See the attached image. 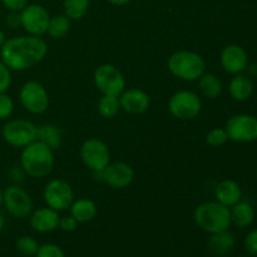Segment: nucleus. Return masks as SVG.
Here are the masks:
<instances>
[{
	"instance_id": "423d86ee",
	"label": "nucleus",
	"mask_w": 257,
	"mask_h": 257,
	"mask_svg": "<svg viewBox=\"0 0 257 257\" xmlns=\"http://www.w3.org/2000/svg\"><path fill=\"white\" fill-rule=\"evenodd\" d=\"M38 127L28 119H10L3 125L2 137L14 148H24L37 141Z\"/></svg>"
},
{
	"instance_id": "6ab92c4d",
	"label": "nucleus",
	"mask_w": 257,
	"mask_h": 257,
	"mask_svg": "<svg viewBox=\"0 0 257 257\" xmlns=\"http://www.w3.org/2000/svg\"><path fill=\"white\" fill-rule=\"evenodd\" d=\"M253 80L246 74H236L228 83V93L236 102H246L253 94Z\"/></svg>"
},
{
	"instance_id": "a878e982",
	"label": "nucleus",
	"mask_w": 257,
	"mask_h": 257,
	"mask_svg": "<svg viewBox=\"0 0 257 257\" xmlns=\"http://www.w3.org/2000/svg\"><path fill=\"white\" fill-rule=\"evenodd\" d=\"M97 109L98 113L103 118H107V119L114 118L120 110L119 97H114V95H102L99 98V100H98Z\"/></svg>"
},
{
	"instance_id": "f704fd0d",
	"label": "nucleus",
	"mask_w": 257,
	"mask_h": 257,
	"mask_svg": "<svg viewBox=\"0 0 257 257\" xmlns=\"http://www.w3.org/2000/svg\"><path fill=\"white\" fill-rule=\"evenodd\" d=\"M5 8L9 12H18L20 13L28 5V0H2Z\"/></svg>"
},
{
	"instance_id": "72a5a7b5",
	"label": "nucleus",
	"mask_w": 257,
	"mask_h": 257,
	"mask_svg": "<svg viewBox=\"0 0 257 257\" xmlns=\"http://www.w3.org/2000/svg\"><path fill=\"white\" fill-rule=\"evenodd\" d=\"M78 227V221L73 217L72 215L63 216L59 220V228L64 232H73L77 230Z\"/></svg>"
},
{
	"instance_id": "2f4dec72",
	"label": "nucleus",
	"mask_w": 257,
	"mask_h": 257,
	"mask_svg": "<svg viewBox=\"0 0 257 257\" xmlns=\"http://www.w3.org/2000/svg\"><path fill=\"white\" fill-rule=\"evenodd\" d=\"M12 84V70L0 60V93H5Z\"/></svg>"
},
{
	"instance_id": "f03ea898",
	"label": "nucleus",
	"mask_w": 257,
	"mask_h": 257,
	"mask_svg": "<svg viewBox=\"0 0 257 257\" xmlns=\"http://www.w3.org/2000/svg\"><path fill=\"white\" fill-rule=\"evenodd\" d=\"M20 166L30 177H45L54 167V151L40 141H34L23 148Z\"/></svg>"
},
{
	"instance_id": "ea45409f",
	"label": "nucleus",
	"mask_w": 257,
	"mask_h": 257,
	"mask_svg": "<svg viewBox=\"0 0 257 257\" xmlns=\"http://www.w3.org/2000/svg\"><path fill=\"white\" fill-rule=\"evenodd\" d=\"M4 226H5V220H4V216L0 213V232L4 230Z\"/></svg>"
},
{
	"instance_id": "1a4fd4ad",
	"label": "nucleus",
	"mask_w": 257,
	"mask_h": 257,
	"mask_svg": "<svg viewBox=\"0 0 257 257\" xmlns=\"http://www.w3.org/2000/svg\"><path fill=\"white\" fill-rule=\"evenodd\" d=\"M43 198L48 207L53 208L57 212H63L69 210L70 205L74 201V192L67 181L54 178L45 185L43 190Z\"/></svg>"
},
{
	"instance_id": "f257e3e1",
	"label": "nucleus",
	"mask_w": 257,
	"mask_h": 257,
	"mask_svg": "<svg viewBox=\"0 0 257 257\" xmlns=\"http://www.w3.org/2000/svg\"><path fill=\"white\" fill-rule=\"evenodd\" d=\"M48 54L44 39L34 35L13 37L0 48V60L14 72H23L39 64Z\"/></svg>"
},
{
	"instance_id": "e433bc0d",
	"label": "nucleus",
	"mask_w": 257,
	"mask_h": 257,
	"mask_svg": "<svg viewBox=\"0 0 257 257\" xmlns=\"http://www.w3.org/2000/svg\"><path fill=\"white\" fill-rule=\"evenodd\" d=\"M245 72L247 77H250L251 79H255L257 78V63H248Z\"/></svg>"
},
{
	"instance_id": "5701e85b",
	"label": "nucleus",
	"mask_w": 257,
	"mask_h": 257,
	"mask_svg": "<svg viewBox=\"0 0 257 257\" xmlns=\"http://www.w3.org/2000/svg\"><path fill=\"white\" fill-rule=\"evenodd\" d=\"M198 88L202 95L208 99H216L222 94L223 85L220 78L213 73H203L198 78Z\"/></svg>"
},
{
	"instance_id": "39448f33",
	"label": "nucleus",
	"mask_w": 257,
	"mask_h": 257,
	"mask_svg": "<svg viewBox=\"0 0 257 257\" xmlns=\"http://www.w3.org/2000/svg\"><path fill=\"white\" fill-rule=\"evenodd\" d=\"M202 109V100L192 90H178L168 99V110L180 120L195 119Z\"/></svg>"
},
{
	"instance_id": "bb28decb",
	"label": "nucleus",
	"mask_w": 257,
	"mask_h": 257,
	"mask_svg": "<svg viewBox=\"0 0 257 257\" xmlns=\"http://www.w3.org/2000/svg\"><path fill=\"white\" fill-rule=\"evenodd\" d=\"M90 0H64V14L70 20H79L87 14Z\"/></svg>"
},
{
	"instance_id": "37998d69",
	"label": "nucleus",
	"mask_w": 257,
	"mask_h": 257,
	"mask_svg": "<svg viewBox=\"0 0 257 257\" xmlns=\"http://www.w3.org/2000/svg\"><path fill=\"white\" fill-rule=\"evenodd\" d=\"M0 2H2V0H0Z\"/></svg>"
},
{
	"instance_id": "7ed1b4c3",
	"label": "nucleus",
	"mask_w": 257,
	"mask_h": 257,
	"mask_svg": "<svg viewBox=\"0 0 257 257\" xmlns=\"http://www.w3.org/2000/svg\"><path fill=\"white\" fill-rule=\"evenodd\" d=\"M193 221L198 228L210 235L227 231L231 226L230 208L217 201L201 203L193 212Z\"/></svg>"
},
{
	"instance_id": "a19ab883",
	"label": "nucleus",
	"mask_w": 257,
	"mask_h": 257,
	"mask_svg": "<svg viewBox=\"0 0 257 257\" xmlns=\"http://www.w3.org/2000/svg\"><path fill=\"white\" fill-rule=\"evenodd\" d=\"M3 205V190L0 188V207H2Z\"/></svg>"
},
{
	"instance_id": "f3484780",
	"label": "nucleus",
	"mask_w": 257,
	"mask_h": 257,
	"mask_svg": "<svg viewBox=\"0 0 257 257\" xmlns=\"http://www.w3.org/2000/svg\"><path fill=\"white\" fill-rule=\"evenodd\" d=\"M59 212L48 206L33 210L29 216L30 227L39 233H50L59 228Z\"/></svg>"
},
{
	"instance_id": "4be33fe9",
	"label": "nucleus",
	"mask_w": 257,
	"mask_h": 257,
	"mask_svg": "<svg viewBox=\"0 0 257 257\" xmlns=\"http://www.w3.org/2000/svg\"><path fill=\"white\" fill-rule=\"evenodd\" d=\"M231 223L237 227H248L255 221V210L247 201H238L236 205L230 207Z\"/></svg>"
},
{
	"instance_id": "a211bd4d",
	"label": "nucleus",
	"mask_w": 257,
	"mask_h": 257,
	"mask_svg": "<svg viewBox=\"0 0 257 257\" xmlns=\"http://www.w3.org/2000/svg\"><path fill=\"white\" fill-rule=\"evenodd\" d=\"M215 198L217 202L230 208L242 200V188L236 181L223 180L216 186Z\"/></svg>"
},
{
	"instance_id": "2eb2a0df",
	"label": "nucleus",
	"mask_w": 257,
	"mask_h": 257,
	"mask_svg": "<svg viewBox=\"0 0 257 257\" xmlns=\"http://www.w3.org/2000/svg\"><path fill=\"white\" fill-rule=\"evenodd\" d=\"M135 180V170L125 162L109 163L103 170V182L112 188H125Z\"/></svg>"
},
{
	"instance_id": "b1692460",
	"label": "nucleus",
	"mask_w": 257,
	"mask_h": 257,
	"mask_svg": "<svg viewBox=\"0 0 257 257\" xmlns=\"http://www.w3.org/2000/svg\"><path fill=\"white\" fill-rule=\"evenodd\" d=\"M37 140L47 145L53 151L58 150L62 145V132H60L58 125L48 123V124H43L38 127Z\"/></svg>"
},
{
	"instance_id": "20e7f679",
	"label": "nucleus",
	"mask_w": 257,
	"mask_h": 257,
	"mask_svg": "<svg viewBox=\"0 0 257 257\" xmlns=\"http://www.w3.org/2000/svg\"><path fill=\"white\" fill-rule=\"evenodd\" d=\"M167 68L173 77L195 82L206 72V62L202 55L192 50H177L168 58Z\"/></svg>"
},
{
	"instance_id": "58836bf2",
	"label": "nucleus",
	"mask_w": 257,
	"mask_h": 257,
	"mask_svg": "<svg viewBox=\"0 0 257 257\" xmlns=\"http://www.w3.org/2000/svg\"><path fill=\"white\" fill-rule=\"evenodd\" d=\"M5 40H7V38H5L4 32H3V30L0 29V48L3 47V44H4V43H5Z\"/></svg>"
},
{
	"instance_id": "c85d7f7f",
	"label": "nucleus",
	"mask_w": 257,
	"mask_h": 257,
	"mask_svg": "<svg viewBox=\"0 0 257 257\" xmlns=\"http://www.w3.org/2000/svg\"><path fill=\"white\" fill-rule=\"evenodd\" d=\"M228 141V136L225 128H213L206 135V143L211 147H221L226 145Z\"/></svg>"
},
{
	"instance_id": "6e6552de",
	"label": "nucleus",
	"mask_w": 257,
	"mask_h": 257,
	"mask_svg": "<svg viewBox=\"0 0 257 257\" xmlns=\"http://www.w3.org/2000/svg\"><path fill=\"white\" fill-rule=\"evenodd\" d=\"M93 80L102 95L119 97L125 89V79L123 73L113 64H102L94 70Z\"/></svg>"
},
{
	"instance_id": "79ce46f5",
	"label": "nucleus",
	"mask_w": 257,
	"mask_h": 257,
	"mask_svg": "<svg viewBox=\"0 0 257 257\" xmlns=\"http://www.w3.org/2000/svg\"><path fill=\"white\" fill-rule=\"evenodd\" d=\"M256 175H257V168H256Z\"/></svg>"
},
{
	"instance_id": "393cba45",
	"label": "nucleus",
	"mask_w": 257,
	"mask_h": 257,
	"mask_svg": "<svg viewBox=\"0 0 257 257\" xmlns=\"http://www.w3.org/2000/svg\"><path fill=\"white\" fill-rule=\"evenodd\" d=\"M70 25H72V20L65 14L50 17L47 34L53 39H62L69 33Z\"/></svg>"
},
{
	"instance_id": "473e14b6",
	"label": "nucleus",
	"mask_w": 257,
	"mask_h": 257,
	"mask_svg": "<svg viewBox=\"0 0 257 257\" xmlns=\"http://www.w3.org/2000/svg\"><path fill=\"white\" fill-rule=\"evenodd\" d=\"M243 245H245V250L250 255L257 256V228H253L246 235Z\"/></svg>"
},
{
	"instance_id": "c756f323",
	"label": "nucleus",
	"mask_w": 257,
	"mask_h": 257,
	"mask_svg": "<svg viewBox=\"0 0 257 257\" xmlns=\"http://www.w3.org/2000/svg\"><path fill=\"white\" fill-rule=\"evenodd\" d=\"M35 257H65V253L55 243H43L39 245Z\"/></svg>"
},
{
	"instance_id": "412c9836",
	"label": "nucleus",
	"mask_w": 257,
	"mask_h": 257,
	"mask_svg": "<svg viewBox=\"0 0 257 257\" xmlns=\"http://www.w3.org/2000/svg\"><path fill=\"white\" fill-rule=\"evenodd\" d=\"M69 211L70 215L78 221V223H85L94 220L98 213V207L94 201L83 197L73 201Z\"/></svg>"
},
{
	"instance_id": "0eeeda50",
	"label": "nucleus",
	"mask_w": 257,
	"mask_h": 257,
	"mask_svg": "<svg viewBox=\"0 0 257 257\" xmlns=\"http://www.w3.org/2000/svg\"><path fill=\"white\" fill-rule=\"evenodd\" d=\"M19 100L27 112L39 115L49 108V94L42 83L29 80L20 87Z\"/></svg>"
},
{
	"instance_id": "ddd939ff",
	"label": "nucleus",
	"mask_w": 257,
	"mask_h": 257,
	"mask_svg": "<svg viewBox=\"0 0 257 257\" xmlns=\"http://www.w3.org/2000/svg\"><path fill=\"white\" fill-rule=\"evenodd\" d=\"M22 28L29 35L42 37L47 34L50 15L44 7L39 4H28L20 12Z\"/></svg>"
},
{
	"instance_id": "f8f14e48",
	"label": "nucleus",
	"mask_w": 257,
	"mask_h": 257,
	"mask_svg": "<svg viewBox=\"0 0 257 257\" xmlns=\"http://www.w3.org/2000/svg\"><path fill=\"white\" fill-rule=\"evenodd\" d=\"M3 205L15 218H27L33 212V200L29 193L18 185L8 186L3 191Z\"/></svg>"
},
{
	"instance_id": "9d476101",
	"label": "nucleus",
	"mask_w": 257,
	"mask_h": 257,
	"mask_svg": "<svg viewBox=\"0 0 257 257\" xmlns=\"http://www.w3.org/2000/svg\"><path fill=\"white\" fill-rule=\"evenodd\" d=\"M80 158L85 167L92 172L103 171L110 163V151L103 141L89 138L84 141L79 150Z\"/></svg>"
},
{
	"instance_id": "4c0bfd02",
	"label": "nucleus",
	"mask_w": 257,
	"mask_h": 257,
	"mask_svg": "<svg viewBox=\"0 0 257 257\" xmlns=\"http://www.w3.org/2000/svg\"><path fill=\"white\" fill-rule=\"evenodd\" d=\"M110 4L118 5V7H123V5H127L128 3H131L132 0H108Z\"/></svg>"
},
{
	"instance_id": "4468645a",
	"label": "nucleus",
	"mask_w": 257,
	"mask_h": 257,
	"mask_svg": "<svg viewBox=\"0 0 257 257\" xmlns=\"http://www.w3.org/2000/svg\"><path fill=\"white\" fill-rule=\"evenodd\" d=\"M220 62L221 67L228 74H241L248 64V55L241 45L230 44L221 52Z\"/></svg>"
},
{
	"instance_id": "dca6fc26",
	"label": "nucleus",
	"mask_w": 257,
	"mask_h": 257,
	"mask_svg": "<svg viewBox=\"0 0 257 257\" xmlns=\"http://www.w3.org/2000/svg\"><path fill=\"white\" fill-rule=\"evenodd\" d=\"M120 109L130 114H142L147 112L151 105V98L140 88H128L119 95Z\"/></svg>"
},
{
	"instance_id": "9b49d317",
	"label": "nucleus",
	"mask_w": 257,
	"mask_h": 257,
	"mask_svg": "<svg viewBox=\"0 0 257 257\" xmlns=\"http://www.w3.org/2000/svg\"><path fill=\"white\" fill-rule=\"evenodd\" d=\"M228 141L250 143L257 140V118L251 114H236L228 118L225 127Z\"/></svg>"
},
{
	"instance_id": "aec40b11",
	"label": "nucleus",
	"mask_w": 257,
	"mask_h": 257,
	"mask_svg": "<svg viewBox=\"0 0 257 257\" xmlns=\"http://www.w3.org/2000/svg\"><path fill=\"white\" fill-rule=\"evenodd\" d=\"M207 245L212 255L223 257L227 256L233 250L236 245V238L232 233L228 232V230L222 231V232L211 233Z\"/></svg>"
},
{
	"instance_id": "cd10ccee",
	"label": "nucleus",
	"mask_w": 257,
	"mask_h": 257,
	"mask_svg": "<svg viewBox=\"0 0 257 257\" xmlns=\"http://www.w3.org/2000/svg\"><path fill=\"white\" fill-rule=\"evenodd\" d=\"M38 248H39V243L32 236H22L18 238L17 241V250L22 253L23 256L32 257L35 256Z\"/></svg>"
},
{
	"instance_id": "7c9ffc66",
	"label": "nucleus",
	"mask_w": 257,
	"mask_h": 257,
	"mask_svg": "<svg viewBox=\"0 0 257 257\" xmlns=\"http://www.w3.org/2000/svg\"><path fill=\"white\" fill-rule=\"evenodd\" d=\"M14 112V102L7 93H0V120L8 119Z\"/></svg>"
},
{
	"instance_id": "c9c22d12",
	"label": "nucleus",
	"mask_w": 257,
	"mask_h": 257,
	"mask_svg": "<svg viewBox=\"0 0 257 257\" xmlns=\"http://www.w3.org/2000/svg\"><path fill=\"white\" fill-rule=\"evenodd\" d=\"M7 25L12 29H17L18 27H22V19H20V13L10 12L7 17Z\"/></svg>"
}]
</instances>
